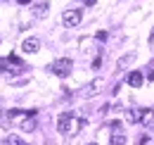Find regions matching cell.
Wrapping results in <instances>:
<instances>
[{"instance_id": "18", "label": "cell", "mask_w": 154, "mask_h": 145, "mask_svg": "<svg viewBox=\"0 0 154 145\" xmlns=\"http://www.w3.org/2000/svg\"><path fill=\"white\" fill-rule=\"evenodd\" d=\"M83 2H85V5H88V7H93V5H95L97 0H83Z\"/></svg>"}, {"instance_id": "20", "label": "cell", "mask_w": 154, "mask_h": 145, "mask_svg": "<svg viewBox=\"0 0 154 145\" xmlns=\"http://www.w3.org/2000/svg\"><path fill=\"white\" fill-rule=\"evenodd\" d=\"M88 145H95V143H88Z\"/></svg>"}, {"instance_id": "9", "label": "cell", "mask_w": 154, "mask_h": 145, "mask_svg": "<svg viewBox=\"0 0 154 145\" xmlns=\"http://www.w3.org/2000/svg\"><path fill=\"white\" fill-rule=\"evenodd\" d=\"M142 126L154 131V109H142Z\"/></svg>"}, {"instance_id": "13", "label": "cell", "mask_w": 154, "mask_h": 145, "mask_svg": "<svg viewBox=\"0 0 154 145\" xmlns=\"http://www.w3.org/2000/svg\"><path fill=\"white\" fill-rule=\"evenodd\" d=\"M5 145H29V143H26V140H21L19 136H12V133H10V136L5 138Z\"/></svg>"}, {"instance_id": "7", "label": "cell", "mask_w": 154, "mask_h": 145, "mask_svg": "<svg viewBox=\"0 0 154 145\" xmlns=\"http://www.w3.org/2000/svg\"><path fill=\"white\" fill-rule=\"evenodd\" d=\"M21 50H24V53H29V55H36L40 50V40H38V38H24Z\"/></svg>"}, {"instance_id": "6", "label": "cell", "mask_w": 154, "mask_h": 145, "mask_svg": "<svg viewBox=\"0 0 154 145\" xmlns=\"http://www.w3.org/2000/svg\"><path fill=\"white\" fill-rule=\"evenodd\" d=\"M102 88H104V79H95V81H90V83L83 88V95H85V98H93V95H97Z\"/></svg>"}, {"instance_id": "12", "label": "cell", "mask_w": 154, "mask_h": 145, "mask_svg": "<svg viewBox=\"0 0 154 145\" xmlns=\"http://www.w3.org/2000/svg\"><path fill=\"white\" fill-rule=\"evenodd\" d=\"M33 117H36V114H31V117L26 114V119L21 121V128H24V131H33V128H36V119H33Z\"/></svg>"}, {"instance_id": "3", "label": "cell", "mask_w": 154, "mask_h": 145, "mask_svg": "<svg viewBox=\"0 0 154 145\" xmlns=\"http://www.w3.org/2000/svg\"><path fill=\"white\" fill-rule=\"evenodd\" d=\"M71 69H74V62H71L69 57H62V60H57V62L50 64V72L57 74L59 79H66V76L71 74Z\"/></svg>"}, {"instance_id": "2", "label": "cell", "mask_w": 154, "mask_h": 145, "mask_svg": "<svg viewBox=\"0 0 154 145\" xmlns=\"http://www.w3.org/2000/svg\"><path fill=\"white\" fill-rule=\"evenodd\" d=\"M0 69H2V72H10V74H24V72H26L24 62H21L19 57H14V55H10V57H0Z\"/></svg>"}, {"instance_id": "10", "label": "cell", "mask_w": 154, "mask_h": 145, "mask_svg": "<svg viewBox=\"0 0 154 145\" xmlns=\"http://www.w3.org/2000/svg\"><path fill=\"white\" fill-rule=\"evenodd\" d=\"M33 17H38V19H43V17H48V12H50V5L48 2H38V5H33Z\"/></svg>"}, {"instance_id": "1", "label": "cell", "mask_w": 154, "mask_h": 145, "mask_svg": "<svg viewBox=\"0 0 154 145\" xmlns=\"http://www.w3.org/2000/svg\"><path fill=\"white\" fill-rule=\"evenodd\" d=\"M81 126H83V121L78 117H74V114H59V119H57V131L62 136H66V138L78 136Z\"/></svg>"}, {"instance_id": "5", "label": "cell", "mask_w": 154, "mask_h": 145, "mask_svg": "<svg viewBox=\"0 0 154 145\" xmlns=\"http://www.w3.org/2000/svg\"><path fill=\"white\" fill-rule=\"evenodd\" d=\"M81 17H83L81 10H66V12L62 14V24H64L66 29H74V26L81 24Z\"/></svg>"}, {"instance_id": "21", "label": "cell", "mask_w": 154, "mask_h": 145, "mask_svg": "<svg viewBox=\"0 0 154 145\" xmlns=\"http://www.w3.org/2000/svg\"><path fill=\"white\" fill-rule=\"evenodd\" d=\"M0 114H2V109H0Z\"/></svg>"}, {"instance_id": "8", "label": "cell", "mask_w": 154, "mask_h": 145, "mask_svg": "<svg viewBox=\"0 0 154 145\" xmlns=\"http://www.w3.org/2000/svg\"><path fill=\"white\" fill-rule=\"evenodd\" d=\"M142 83H145L142 72H131V74H128V86H131V88H140Z\"/></svg>"}, {"instance_id": "17", "label": "cell", "mask_w": 154, "mask_h": 145, "mask_svg": "<svg viewBox=\"0 0 154 145\" xmlns=\"http://www.w3.org/2000/svg\"><path fill=\"white\" fill-rule=\"evenodd\" d=\"M95 38H97V40H107V31H97Z\"/></svg>"}, {"instance_id": "15", "label": "cell", "mask_w": 154, "mask_h": 145, "mask_svg": "<svg viewBox=\"0 0 154 145\" xmlns=\"http://www.w3.org/2000/svg\"><path fill=\"white\" fill-rule=\"evenodd\" d=\"M137 145H154V140L149 138V136H142V138H140V143H137Z\"/></svg>"}, {"instance_id": "14", "label": "cell", "mask_w": 154, "mask_h": 145, "mask_svg": "<svg viewBox=\"0 0 154 145\" xmlns=\"http://www.w3.org/2000/svg\"><path fill=\"white\" fill-rule=\"evenodd\" d=\"M133 60H135V55H133V53H131V55H126V57H121V60H119V72H121V69H126V67H128V64H131Z\"/></svg>"}, {"instance_id": "11", "label": "cell", "mask_w": 154, "mask_h": 145, "mask_svg": "<svg viewBox=\"0 0 154 145\" xmlns=\"http://www.w3.org/2000/svg\"><path fill=\"white\" fill-rule=\"evenodd\" d=\"M126 119H128L131 124H140V121H142V109H140V107L128 109V112H126Z\"/></svg>"}, {"instance_id": "16", "label": "cell", "mask_w": 154, "mask_h": 145, "mask_svg": "<svg viewBox=\"0 0 154 145\" xmlns=\"http://www.w3.org/2000/svg\"><path fill=\"white\" fill-rule=\"evenodd\" d=\"M100 67H102V57L97 55L95 60H93V69H100Z\"/></svg>"}, {"instance_id": "4", "label": "cell", "mask_w": 154, "mask_h": 145, "mask_svg": "<svg viewBox=\"0 0 154 145\" xmlns=\"http://www.w3.org/2000/svg\"><path fill=\"white\" fill-rule=\"evenodd\" d=\"M109 145H126V131L119 121H112V136H109Z\"/></svg>"}, {"instance_id": "19", "label": "cell", "mask_w": 154, "mask_h": 145, "mask_svg": "<svg viewBox=\"0 0 154 145\" xmlns=\"http://www.w3.org/2000/svg\"><path fill=\"white\" fill-rule=\"evenodd\" d=\"M17 2H19V5H29L31 0H17Z\"/></svg>"}]
</instances>
